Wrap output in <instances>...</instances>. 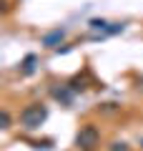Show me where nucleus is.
<instances>
[{
	"instance_id": "f03ea898",
	"label": "nucleus",
	"mask_w": 143,
	"mask_h": 151,
	"mask_svg": "<svg viewBox=\"0 0 143 151\" xmlns=\"http://www.w3.org/2000/svg\"><path fill=\"white\" fill-rule=\"evenodd\" d=\"M98 139H101L98 129L88 124V126H83V129H80V134H78V139H75V141H78V146H80V149H85V151H88V149H93V146L98 144Z\"/></svg>"
},
{
	"instance_id": "f257e3e1",
	"label": "nucleus",
	"mask_w": 143,
	"mask_h": 151,
	"mask_svg": "<svg viewBox=\"0 0 143 151\" xmlns=\"http://www.w3.org/2000/svg\"><path fill=\"white\" fill-rule=\"evenodd\" d=\"M45 116H48V108L43 103H30V106H25L20 111V124H23V129L33 131L45 121Z\"/></svg>"
},
{
	"instance_id": "39448f33",
	"label": "nucleus",
	"mask_w": 143,
	"mask_h": 151,
	"mask_svg": "<svg viewBox=\"0 0 143 151\" xmlns=\"http://www.w3.org/2000/svg\"><path fill=\"white\" fill-rule=\"evenodd\" d=\"M33 63H35V55H28L25 63H23V70H25V73H33Z\"/></svg>"
},
{
	"instance_id": "423d86ee",
	"label": "nucleus",
	"mask_w": 143,
	"mask_h": 151,
	"mask_svg": "<svg viewBox=\"0 0 143 151\" xmlns=\"http://www.w3.org/2000/svg\"><path fill=\"white\" fill-rule=\"evenodd\" d=\"M113 151H128L126 144H113Z\"/></svg>"
},
{
	"instance_id": "20e7f679",
	"label": "nucleus",
	"mask_w": 143,
	"mask_h": 151,
	"mask_svg": "<svg viewBox=\"0 0 143 151\" xmlns=\"http://www.w3.org/2000/svg\"><path fill=\"white\" fill-rule=\"evenodd\" d=\"M90 28H93V30H103V33H106L108 30V23L106 20H90Z\"/></svg>"
},
{
	"instance_id": "7ed1b4c3",
	"label": "nucleus",
	"mask_w": 143,
	"mask_h": 151,
	"mask_svg": "<svg viewBox=\"0 0 143 151\" xmlns=\"http://www.w3.org/2000/svg\"><path fill=\"white\" fill-rule=\"evenodd\" d=\"M65 35V30H53V33H48V35H43V45L45 48H53L55 43H60Z\"/></svg>"
}]
</instances>
